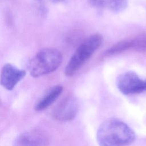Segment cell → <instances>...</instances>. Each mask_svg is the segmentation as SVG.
<instances>
[{"mask_svg": "<svg viewBox=\"0 0 146 146\" xmlns=\"http://www.w3.org/2000/svg\"><path fill=\"white\" fill-rule=\"evenodd\" d=\"M134 131L125 123L109 119L103 122L96 133L100 146H127L135 140Z\"/></svg>", "mask_w": 146, "mask_h": 146, "instance_id": "1", "label": "cell"}, {"mask_svg": "<svg viewBox=\"0 0 146 146\" xmlns=\"http://www.w3.org/2000/svg\"><path fill=\"white\" fill-rule=\"evenodd\" d=\"M62 62V55L54 48H45L39 51L29 64V72L38 78L55 71Z\"/></svg>", "mask_w": 146, "mask_h": 146, "instance_id": "2", "label": "cell"}, {"mask_svg": "<svg viewBox=\"0 0 146 146\" xmlns=\"http://www.w3.org/2000/svg\"><path fill=\"white\" fill-rule=\"evenodd\" d=\"M103 37L95 34L86 38L78 47L65 68V75L72 76L83 66L88 59L101 46Z\"/></svg>", "mask_w": 146, "mask_h": 146, "instance_id": "3", "label": "cell"}, {"mask_svg": "<svg viewBox=\"0 0 146 146\" xmlns=\"http://www.w3.org/2000/svg\"><path fill=\"white\" fill-rule=\"evenodd\" d=\"M116 86L123 94L133 95L146 90V80L141 79L133 71H126L118 76Z\"/></svg>", "mask_w": 146, "mask_h": 146, "instance_id": "4", "label": "cell"}, {"mask_svg": "<svg viewBox=\"0 0 146 146\" xmlns=\"http://www.w3.org/2000/svg\"><path fill=\"white\" fill-rule=\"evenodd\" d=\"M78 110L79 105L76 99L73 96H68L54 108L52 115L58 121H68L75 117Z\"/></svg>", "mask_w": 146, "mask_h": 146, "instance_id": "5", "label": "cell"}, {"mask_svg": "<svg viewBox=\"0 0 146 146\" xmlns=\"http://www.w3.org/2000/svg\"><path fill=\"white\" fill-rule=\"evenodd\" d=\"M26 71L16 66L7 63L5 64L1 72V84L7 90H12L16 85L24 78Z\"/></svg>", "mask_w": 146, "mask_h": 146, "instance_id": "6", "label": "cell"}, {"mask_svg": "<svg viewBox=\"0 0 146 146\" xmlns=\"http://www.w3.org/2000/svg\"><path fill=\"white\" fill-rule=\"evenodd\" d=\"M46 133L38 129H33L21 133L15 139L14 146H47Z\"/></svg>", "mask_w": 146, "mask_h": 146, "instance_id": "7", "label": "cell"}, {"mask_svg": "<svg viewBox=\"0 0 146 146\" xmlns=\"http://www.w3.org/2000/svg\"><path fill=\"white\" fill-rule=\"evenodd\" d=\"M63 91V87L58 85L52 88L35 105V109L36 111H43L52 104L59 97Z\"/></svg>", "mask_w": 146, "mask_h": 146, "instance_id": "8", "label": "cell"}, {"mask_svg": "<svg viewBox=\"0 0 146 146\" xmlns=\"http://www.w3.org/2000/svg\"><path fill=\"white\" fill-rule=\"evenodd\" d=\"M94 6L118 13L124 10L127 6V0H88Z\"/></svg>", "mask_w": 146, "mask_h": 146, "instance_id": "9", "label": "cell"}, {"mask_svg": "<svg viewBox=\"0 0 146 146\" xmlns=\"http://www.w3.org/2000/svg\"><path fill=\"white\" fill-rule=\"evenodd\" d=\"M129 49H131V39L123 40L119 42L108 49L106 51L105 55L107 56L113 55L121 53Z\"/></svg>", "mask_w": 146, "mask_h": 146, "instance_id": "10", "label": "cell"}, {"mask_svg": "<svg viewBox=\"0 0 146 146\" xmlns=\"http://www.w3.org/2000/svg\"><path fill=\"white\" fill-rule=\"evenodd\" d=\"M131 49L142 52H146V36H139L131 39Z\"/></svg>", "mask_w": 146, "mask_h": 146, "instance_id": "11", "label": "cell"}, {"mask_svg": "<svg viewBox=\"0 0 146 146\" xmlns=\"http://www.w3.org/2000/svg\"><path fill=\"white\" fill-rule=\"evenodd\" d=\"M38 1L41 5H45L48 3H59L61 2H64L67 0H38Z\"/></svg>", "mask_w": 146, "mask_h": 146, "instance_id": "12", "label": "cell"}]
</instances>
